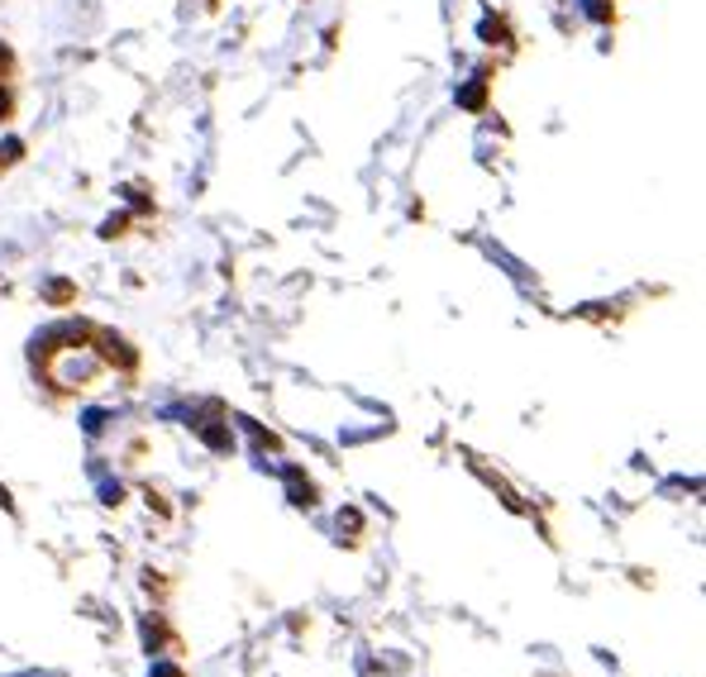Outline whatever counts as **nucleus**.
Here are the masks:
<instances>
[{"mask_svg":"<svg viewBox=\"0 0 706 677\" xmlns=\"http://www.w3.org/2000/svg\"><path fill=\"white\" fill-rule=\"evenodd\" d=\"M0 119H10V91H0Z\"/></svg>","mask_w":706,"mask_h":677,"instance_id":"20e7f679","label":"nucleus"},{"mask_svg":"<svg viewBox=\"0 0 706 677\" xmlns=\"http://www.w3.org/2000/svg\"><path fill=\"white\" fill-rule=\"evenodd\" d=\"M0 506H5V511H10V491H5V487H0Z\"/></svg>","mask_w":706,"mask_h":677,"instance_id":"39448f33","label":"nucleus"},{"mask_svg":"<svg viewBox=\"0 0 706 677\" xmlns=\"http://www.w3.org/2000/svg\"><path fill=\"white\" fill-rule=\"evenodd\" d=\"M196 430H201V439H206L210 449H230V444H234L230 430H210V425H196Z\"/></svg>","mask_w":706,"mask_h":677,"instance_id":"f03ea898","label":"nucleus"},{"mask_svg":"<svg viewBox=\"0 0 706 677\" xmlns=\"http://www.w3.org/2000/svg\"><path fill=\"white\" fill-rule=\"evenodd\" d=\"M606 5H612V0H588V15H592V20H606V15H612Z\"/></svg>","mask_w":706,"mask_h":677,"instance_id":"7ed1b4c3","label":"nucleus"},{"mask_svg":"<svg viewBox=\"0 0 706 677\" xmlns=\"http://www.w3.org/2000/svg\"><path fill=\"white\" fill-rule=\"evenodd\" d=\"M286 487H292V501L296 506H316V487H310L301 473H286Z\"/></svg>","mask_w":706,"mask_h":677,"instance_id":"f257e3e1","label":"nucleus"}]
</instances>
